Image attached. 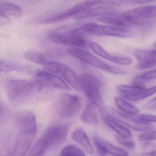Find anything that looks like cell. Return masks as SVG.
Segmentation results:
<instances>
[{
  "mask_svg": "<svg viewBox=\"0 0 156 156\" xmlns=\"http://www.w3.org/2000/svg\"><path fill=\"white\" fill-rule=\"evenodd\" d=\"M72 125V123H67L48 128L35 143L29 155L43 156L50 149L58 148L65 141Z\"/></svg>",
  "mask_w": 156,
  "mask_h": 156,
  "instance_id": "6da1fadb",
  "label": "cell"
},
{
  "mask_svg": "<svg viewBox=\"0 0 156 156\" xmlns=\"http://www.w3.org/2000/svg\"><path fill=\"white\" fill-rule=\"evenodd\" d=\"M40 91L33 80H11L8 84V99L12 104L20 105L29 101Z\"/></svg>",
  "mask_w": 156,
  "mask_h": 156,
  "instance_id": "7a4b0ae2",
  "label": "cell"
},
{
  "mask_svg": "<svg viewBox=\"0 0 156 156\" xmlns=\"http://www.w3.org/2000/svg\"><path fill=\"white\" fill-rule=\"evenodd\" d=\"M80 89L83 90L90 102L98 108L105 120V104L101 97V82L96 76L88 73L78 76Z\"/></svg>",
  "mask_w": 156,
  "mask_h": 156,
  "instance_id": "3957f363",
  "label": "cell"
},
{
  "mask_svg": "<svg viewBox=\"0 0 156 156\" xmlns=\"http://www.w3.org/2000/svg\"><path fill=\"white\" fill-rule=\"evenodd\" d=\"M66 52L69 55L85 63L102 69L108 73L115 74H122L125 73L123 70L109 65L92 54L81 49L79 47H72L69 48L67 49Z\"/></svg>",
  "mask_w": 156,
  "mask_h": 156,
  "instance_id": "277c9868",
  "label": "cell"
},
{
  "mask_svg": "<svg viewBox=\"0 0 156 156\" xmlns=\"http://www.w3.org/2000/svg\"><path fill=\"white\" fill-rule=\"evenodd\" d=\"M81 29L70 31H54L48 34V39L53 43L73 47H83L86 41Z\"/></svg>",
  "mask_w": 156,
  "mask_h": 156,
  "instance_id": "5b68a950",
  "label": "cell"
},
{
  "mask_svg": "<svg viewBox=\"0 0 156 156\" xmlns=\"http://www.w3.org/2000/svg\"><path fill=\"white\" fill-rule=\"evenodd\" d=\"M156 12L155 6H143L126 11L123 13L122 17L129 24L142 25L155 18Z\"/></svg>",
  "mask_w": 156,
  "mask_h": 156,
  "instance_id": "8992f818",
  "label": "cell"
},
{
  "mask_svg": "<svg viewBox=\"0 0 156 156\" xmlns=\"http://www.w3.org/2000/svg\"><path fill=\"white\" fill-rule=\"evenodd\" d=\"M44 69L62 77L75 90H81L78 76L67 66L59 62H48L44 65Z\"/></svg>",
  "mask_w": 156,
  "mask_h": 156,
  "instance_id": "52a82bcc",
  "label": "cell"
},
{
  "mask_svg": "<svg viewBox=\"0 0 156 156\" xmlns=\"http://www.w3.org/2000/svg\"><path fill=\"white\" fill-rule=\"evenodd\" d=\"M33 81L35 82L41 91L45 88H58L68 91L71 90L61 77L46 71L37 72Z\"/></svg>",
  "mask_w": 156,
  "mask_h": 156,
  "instance_id": "ba28073f",
  "label": "cell"
},
{
  "mask_svg": "<svg viewBox=\"0 0 156 156\" xmlns=\"http://www.w3.org/2000/svg\"><path fill=\"white\" fill-rule=\"evenodd\" d=\"M117 89L120 95L125 99L136 101L147 98L155 94L156 86L146 88L143 86L138 85H120L118 86Z\"/></svg>",
  "mask_w": 156,
  "mask_h": 156,
  "instance_id": "9c48e42d",
  "label": "cell"
},
{
  "mask_svg": "<svg viewBox=\"0 0 156 156\" xmlns=\"http://www.w3.org/2000/svg\"><path fill=\"white\" fill-rule=\"evenodd\" d=\"M82 104L79 97L75 95L64 94L62 95L58 105L59 115L65 118H73L79 113Z\"/></svg>",
  "mask_w": 156,
  "mask_h": 156,
  "instance_id": "30bf717a",
  "label": "cell"
},
{
  "mask_svg": "<svg viewBox=\"0 0 156 156\" xmlns=\"http://www.w3.org/2000/svg\"><path fill=\"white\" fill-rule=\"evenodd\" d=\"M80 29L84 33L97 36L127 37L130 36V33L126 29L112 26H104L95 23H86Z\"/></svg>",
  "mask_w": 156,
  "mask_h": 156,
  "instance_id": "8fae6325",
  "label": "cell"
},
{
  "mask_svg": "<svg viewBox=\"0 0 156 156\" xmlns=\"http://www.w3.org/2000/svg\"><path fill=\"white\" fill-rule=\"evenodd\" d=\"M103 1V0H87L86 1L78 3L64 13L55 15L45 19L42 22V23L44 24H50L65 20L69 19L72 16H75L82 12L100 4Z\"/></svg>",
  "mask_w": 156,
  "mask_h": 156,
  "instance_id": "7c38bea8",
  "label": "cell"
},
{
  "mask_svg": "<svg viewBox=\"0 0 156 156\" xmlns=\"http://www.w3.org/2000/svg\"><path fill=\"white\" fill-rule=\"evenodd\" d=\"M20 132L34 137L37 133V125L36 117L32 112L24 111L18 118Z\"/></svg>",
  "mask_w": 156,
  "mask_h": 156,
  "instance_id": "4fadbf2b",
  "label": "cell"
},
{
  "mask_svg": "<svg viewBox=\"0 0 156 156\" xmlns=\"http://www.w3.org/2000/svg\"><path fill=\"white\" fill-rule=\"evenodd\" d=\"M94 144L98 152L101 155H112L114 156H127V151L121 148L116 147L106 140L94 136Z\"/></svg>",
  "mask_w": 156,
  "mask_h": 156,
  "instance_id": "5bb4252c",
  "label": "cell"
},
{
  "mask_svg": "<svg viewBox=\"0 0 156 156\" xmlns=\"http://www.w3.org/2000/svg\"><path fill=\"white\" fill-rule=\"evenodd\" d=\"M116 113L119 115V118L115 117L116 120L134 130L136 131H148L153 129L154 128V126L151 123L136 120L134 119L127 116L123 112L120 111H116Z\"/></svg>",
  "mask_w": 156,
  "mask_h": 156,
  "instance_id": "9a60e30c",
  "label": "cell"
},
{
  "mask_svg": "<svg viewBox=\"0 0 156 156\" xmlns=\"http://www.w3.org/2000/svg\"><path fill=\"white\" fill-rule=\"evenodd\" d=\"M117 14V11L115 9L108 7H99L88 9L75 15L73 18L75 20H80L96 16H116V15Z\"/></svg>",
  "mask_w": 156,
  "mask_h": 156,
  "instance_id": "2e32d148",
  "label": "cell"
},
{
  "mask_svg": "<svg viewBox=\"0 0 156 156\" xmlns=\"http://www.w3.org/2000/svg\"><path fill=\"white\" fill-rule=\"evenodd\" d=\"M89 46L94 52L108 61L124 66L130 65L132 64V60L130 58L127 57H119L111 55L107 52L101 46L96 43L93 42L90 43Z\"/></svg>",
  "mask_w": 156,
  "mask_h": 156,
  "instance_id": "e0dca14e",
  "label": "cell"
},
{
  "mask_svg": "<svg viewBox=\"0 0 156 156\" xmlns=\"http://www.w3.org/2000/svg\"><path fill=\"white\" fill-rule=\"evenodd\" d=\"M137 61L136 68L139 70L148 69L156 65V50L138 52L135 55Z\"/></svg>",
  "mask_w": 156,
  "mask_h": 156,
  "instance_id": "ac0fdd59",
  "label": "cell"
},
{
  "mask_svg": "<svg viewBox=\"0 0 156 156\" xmlns=\"http://www.w3.org/2000/svg\"><path fill=\"white\" fill-rule=\"evenodd\" d=\"M33 137L30 135L20 132L15 147L11 155L19 156L25 155L31 146Z\"/></svg>",
  "mask_w": 156,
  "mask_h": 156,
  "instance_id": "d6986e66",
  "label": "cell"
},
{
  "mask_svg": "<svg viewBox=\"0 0 156 156\" xmlns=\"http://www.w3.org/2000/svg\"><path fill=\"white\" fill-rule=\"evenodd\" d=\"M71 137L72 139L80 144L87 153L93 154L94 152L93 147L84 129L81 128L76 129L72 133Z\"/></svg>",
  "mask_w": 156,
  "mask_h": 156,
  "instance_id": "ffe728a7",
  "label": "cell"
},
{
  "mask_svg": "<svg viewBox=\"0 0 156 156\" xmlns=\"http://www.w3.org/2000/svg\"><path fill=\"white\" fill-rule=\"evenodd\" d=\"M105 121L112 129L118 134L119 136L128 139L131 136V132L129 129L116 120L114 117L105 115Z\"/></svg>",
  "mask_w": 156,
  "mask_h": 156,
  "instance_id": "44dd1931",
  "label": "cell"
},
{
  "mask_svg": "<svg viewBox=\"0 0 156 156\" xmlns=\"http://www.w3.org/2000/svg\"><path fill=\"white\" fill-rule=\"evenodd\" d=\"M80 119L82 122L89 125H98V115L94 106L92 105H87L82 113Z\"/></svg>",
  "mask_w": 156,
  "mask_h": 156,
  "instance_id": "7402d4cb",
  "label": "cell"
},
{
  "mask_svg": "<svg viewBox=\"0 0 156 156\" xmlns=\"http://www.w3.org/2000/svg\"><path fill=\"white\" fill-rule=\"evenodd\" d=\"M0 13L5 16L19 17L22 14L20 8L15 4L0 1Z\"/></svg>",
  "mask_w": 156,
  "mask_h": 156,
  "instance_id": "603a6c76",
  "label": "cell"
},
{
  "mask_svg": "<svg viewBox=\"0 0 156 156\" xmlns=\"http://www.w3.org/2000/svg\"><path fill=\"white\" fill-rule=\"evenodd\" d=\"M115 102L116 106L124 113L133 115L139 112V109L137 108L132 105L122 98H115Z\"/></svg>",
  "mask_w": 156,
  "mask_h": 156,
  "instance_id": "cb8c5ba5",
  "label": "cell"
},
{
  "mask_svg": "<svg viewBox=\"0 0 156 156\" xmlns=\"http://www.w3.org/2000/svg\"><path fill=\"white\" fill-rule=\"evenodd\" d=\"M24 55L26 60L37 64L44 65L48 62L46 56L39 52L29 51L26 52Z\"/></svg>",
  "mask_w": 156,
  "mask_h": 156,
  "instance_id": "d4e9b609",
  "label": "cell"
},
{
  "mask_svg": "<svg viewBox=\"0 0 156 156\" xmlns=\"http://www.w3.org/2000/svg\"><path fill=\"white\" fill-rule=\"evenodd\" d=\"M98 20L121 29H126L129 24V23L127 22L124 19L116 18L115 16L101 17L98 19Z\"/></svg>",
  "mask_w": 156,
  "mask_h": 156,
  "instance_id": "484cf974",
  "label": "cell"
},
{
  "mask_svg": "<svg viewBox=\"0 0 156 156\" xmlns=\"http://www.w3.org/2000/svg\"><path fill=\"white\" fill-rule=\"evenodd\" d=\"M156 71L155 69L139 74L133 79V84L142 85L143 82L151 81L156 78Z\"/></svg>",
  "mask_w": 156,
  "mask_h": 156,
  "instance_id": "4316f807",
  "label": "cell"
},
{
  "mask_svg": "<svg viewBox=\"0 0 156 156\" xmlns=\"http://www.w3.org/2000/svg\"><path fill=\"white\" fill-rule=\"evenodd\" d=\"M84 152L74 145H70L63 149L61 152V156H85Z\"/></svg>",
  "mask_w": 156,
  "mask_h": 156,
  "instance_id": "83f0119b",
  "label": "cell"
},
{
  "mask_svg": "<svg viewBox=\"0 0 156 156\" xmlns=\"http://www.w3.org/2000/svg\"><path fill=\"white\" fill-rule=\"evenodd\" d=\"M129 117L134 119L136 120L147 123H153L156 122V116L154 115L149 114H133L129 115Z\"/></svg>",
  "mask_w": 156,
  "mask_h": 156,
  "instance_id": "f1b7e54d",
  "label": "cell"
},
{
  "mask_svg": "<svg viewBox=\"0 0 156 156\" xmlns=\"http://www.w3.org/2000/svg\"><path fill=\"white\" fill-rule=\"evenodd\" d=\"M138 139L141 141H149L156 140V131L155 130H148L145 133L140 134L138 136Z\"/></svg>",
  "mask_w": 156,
  "mask_h": 156,
  "instance_id": "f546056e",
  "label": "cell"
},
{
  "mask_svg": "<svg viewBox=\"0 0 156 156\" xmlns=\"http://www.w3.org/2000/svg\"><path fill=\"white\" fill-rule=\"evenodd\" d=\"M19 69V67L12 64L0 61V72H11L12 71H16Z\"/></svg>",
  "mask_w": 156,
  "mask_h": 156,
  "instance_id": "4dcf8cb0",
  "label": "cell"
},
{
  "mask_svg": "<svg viewBox=\"0 0 156 156\" xmlns=\"http://www.w3.org/2000/svg\"><path fill=\"white\" fill-rule=\"evenodd\" d=\"M116 139L119 143L122 144L123 146L129 149H133L135 147V142L133 141L128 140L127 138L121 137L119 136H116Z\"/></svg>",
  "mask_w": 156,
  "mask_h": 156,
  "instance_id": "1f68e13d",
  "label": "cell"
},
{
  "mask_svg": "<svg viewBox=\"0 0 156 156\" xmlns=\"http://www.w3.org/2000/svg\"><path fill=\"white\" fill-rule=\"evenodd\" d=\"M11 23V21L7 16L0 13V26H6Z\"/></svg>",
  "mask_w": 156,
  "mask_h": 156,
  "instance_id": "d6a6232c",
  "label": "cell"
},
{
  "mask_svg": "<svg viewBox=\"0 0 156 156\" xmlns=\"http://www.w3.org/2000/svg\"><path fill=\"white\" fill-rule=\"evenodd\" d=\"M145 108L147 110L156 109V98H154L145 105Z\"/></svg>",
  "mask_w": 156,
  "mask_h": 156,
  "instance_id": "836d02e7",
  "label": "cell"
},
{
  "mask_svg": "<svg viewBox=\"0 0 156 156\" xmlns=\"http://www.w3.org/2000/svg\"><path fill=\"white\" fill-rule=\"evenodd\" d=\"M143 155H147V156H155L156 155V151H151L149 152H147V153H144L142 154Z\"/></svg>",
  "mask_w": 156,
  "mask_h": 156,
  "instance_id": "e575fe53",
  "label": "cell"
},
{
  "mask_svg": "<svg viewBox=\"0 0 156 156\" xmlns=\"http://www.w3.org/2000/svg\"><path fill=\"white\" fill-rule=\"evenodd\" d=\"M2 105L1 103L0 102V114L1 113L2 111Z\"/></svg>",
  "mask_w": 156,
  "mask_h": 156,
  "instance_id": "d590c367",
  "label": "cell"
},
{
  "mask_svg": "<svg viewBox=\"0 0 156 156\" xmlns=\"http://www.w3.org/2000/svg\"><path fill=\"white\" fill-rule=\"evenodd\" d=\"M66 1H70V0H66Z\"/></svg>",
  "mask_w": 156,
  "mask_h": 156,
  "instance_id": "8d00e7d4",
  "label": "cell"
}]
</instances>
